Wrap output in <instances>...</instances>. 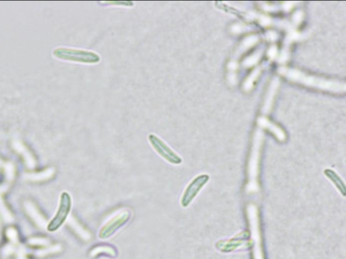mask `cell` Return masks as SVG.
Masks as SVG:
<instances>
[{
    "mask_svg": "<svg viewBox=\"0 0 346 259\" xmlns=\"http://www.w3.org/2000/svg\"><path fill=\"white\" fill-rule=\"evenodd\" d=\"M129 218L130 213L127 211H124L123 213L116 215L102 227L100 231V238L102 239L108 238L112 234H115L118 229L124 226Z\"/></svg>",
    "mask_w": 346,
    "mask_h": 259,
    "instance_id": "cell-5",
    "label": "cell"
},
{
    "mask_svg": "<svg viewBox=\"0 0 346 259\" xmlns=\"http://www.w3.org/2000/svg\"><path fill=\"white\" fill-rule=\"evenodd\" d=\"M57 53L58 57L63 60L86 65H96L101 60L98 53L89 50L60 49Z\"/></svg>",
    "mask_w": 346,
    "mask_h": 259,
    "instance_id": "cell-1",
    "label": "cell"
},
{
    "mask_svg": "<svg viewBox=\"0 0 346 259\" xmlns=\"http://www.w3.org/2000/svg\"><path fill=\"white\" fill-rule=\"evenodd\" d=\"M72 207L71 196L67 192L62 193L60 205L56 215L48 226V230L53 232L58 230L67 220Z\"/></svg>",
    "mask_w": 346,
    "mask_h": 259,
    "instance_id": "cell-2",
    "label": "cell"
},
{
    "mask_svg": "<svg viewBox=\"0 0 346 259\" xmlns=\"http://www.w3.org/2000/svg\"><path fill=\"white\" fill-rule=\"evenodd\" d=\"M149 142L152 145V148L161 158L167 161V162L173 165H179L182 163L183 160L176 152L164 143L160 138L155 134H150L148 136Z\"/></svg>",
    "mask_w": 346,
    "mask_h": 259,
    "instance_id": "cell-3",
    "label": "cell"
},
{
    "mask_svg": "<svg viewBox=\"0 0 346 259\" xmlns=\"http://www.w3.org/2000/svg\"><path fill=\"white\" fill-rule=\"evenodd\" d=\"M208 180V176L207 175H200L193 179L183 193L181 200V206L185 208L188 207L198 195L199 192L201 191Z\"/></svg>",
    "mask_w": 346,
    "mask_h": 259,
    "instance_id": "cell-4",
    "label": "cell"
}]
</instances>
